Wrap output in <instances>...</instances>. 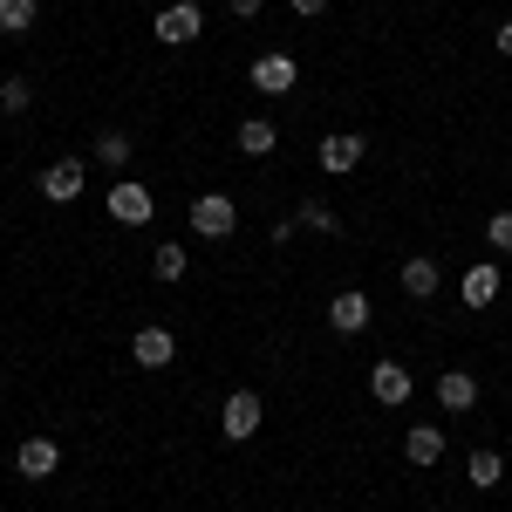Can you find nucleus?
<instances>
[{
	"label": "nucleus",
	"instance_id": "9b49d317",
	"mask_svg": "<svg viewBox=\"0 0 512 512\" xmlns=\"http://www.w3.org/2000/svg\"><path fill=\"white\" fill-rule=\"evenodd\" d=\"M253 89L260 96H287L294 89V55H260L253 62Z\"/></svg>",
	"mask_w": 512,
	"mask_h": 512
},
{
	"label": "nucleus",
	"instance_id": "393cba45",
	"mask_svg": "<svg viewBox=\"0 0 512 512\" xmlns=\"http://www.w3.org/2000/svg\"><path fill=\"white\" fill-rule=\"evenodd\" d=\"M233 14L246 21V14H260V0H233Z\"/></svg>",
	"mask_w": 512,
	"mask_h": 512
},
{
	"label": "nucleus",
	"instance_id": "6ab92c4d",
	"mask_svg": "<svg viewBox=\"0 0 512 512\" xmlns=\"http://www.w3.org/2000/svg\"><path fill=\"white\" fill-rule=\"evenodd\" d=\"M96 158L110 164V171H123V164H130V137H123V130H103V137H96Z\"/></svg>",
	"mask_w": 512,
	"mask_h": 512
},
{
	"label": "nucleus",
	"instance_id": "b1692460",
	"mask_svg": "<svg viewBox=\"0 0 512 512\" xmlns=\"http://www.w3.org/2000/svg\"><path fill=\"white\" fill-rule=\"evenodd\" d=\"M294 14H328V0H294Z\"/></svg>",
	"mask_w": 512,
	"mask_h": 512
},
{
	"label": "nucleus",
	"instance_id": "f8f14e48",
	"mask_svg": "<svg viewBox=\"0 0 512 512\" xmlns=\"http://www.w3.org/2000/svg\"><path fill=\"white\" fill-rule=\"evenodd\" d=\"M355 164H362V137H355V130L321 137V171H355Z\"/></svg>",
	"mask_w": 512,
	"mask_h": 512
},
{
	"label": "nucleus",
	"instance_id": "39448f33",
	"mask_svg": "<svg viewBox=\"0 0 512 512\" xmlns=\"http://www.w3.org/2000/svg\"><path fill=\"white\" fill-rule=\"evenodd\" d=\"M410 390H417V383H410V369H403V362H376V369H369V396H376V403L403 410Z\"/></svg>",
	"mask_w": 512,
	"mask_h": 512
},
{
	"label": "nucleus",
	"instance_id": "20e7f679",
	"mask_svg": "<svg viewBox=\"0 0 512 512\" xmlns=\"http://www.w3.org/2000/svg\"><path fill=\"white\" fill-rule=\"evenodd\" d=\"M151 212H158V205H151V192H144L137 178H123L117 192H110V219H117V226H151Z\"/></svg>",
	"mask_w": 512,
	"mask_h": 512
},
{
	"label": "nucleus",
	"instance_id": "a211bd4d",
	"mask_svg": "<svg viewBox=\"0 0 512 512\" xmlns=\"http://www.w3.org/2000/svg\"><path fill=\"white\" fill-rule=\"evenodd\" d=\"M465 478H472L478 492H492V485L506 478V465H499V451H472V458H465Z\"/></svg>",
	"mask_w": 512,
	"mask_h": 512
},
{
	"label": "nucleus",
	"instance_id": "ddd939ff",
	"mask_svg": "<svg viewBox=\"0 0 512 512\" xmlns=\"http://www.w3.org/2000/svg\"><path fill=\"white\" fill-rule=\"evenodd\" d=\"M403 458H410V465H437V458H444V431H437V424H417V431L403 437Z\"/></svg>",
	"mask_w": 512,
	"mask_h": 512
},
{
	"label": "nucleus",
	"instance_id": "4be33fe9",
	"mask_svg": "<svg viewBox=\"0 0 512 512\" xmlns=\"http://www.w3.org/2000/svg\"><path fill=\"white\" fill-rule=\"evenodd\" d=\"M28 103H35V96H28V82H21V76H7V82H0V117H21Z\"/></svg>",
	"mask_w": 512,
	"mask_h": 512
},
{
	"label": "nucleus",
	"instance_id": "1a4fd4ad",
	"mask_svg": "<svg viewBox=\"0 0 512 512\" xmlns=\"http://www.w3.org/2000/svg\"><path fill=\"white\" fill-rule=\"evenodd\" d=\"M130 355H137V369H164L178 355V342H171V328H137L130 335Z\"/></svg>",
	"mask_w": 512,
	"mask_h": 512
},
{
	"label": "nucleus",
	"instance_id": "0eeeda50",
	"mask_svg": "<svg viewBox=\"0 0 512 512\" xmlns=\"http://www.w3.org/2000/svg\"><path fill=\"white\" fill-rule=\"evenodd\" d=\"M82 178H89V171H82L76 158L48 164V171H41V198H55V205H69V198H82Z\"/></svg>",
	"mask_w": 512,
	"mask_h": 512
},
{
	"label": "nucleus",
	"instance_id": "f3484780",
	"mask_svg": "<svg viewBox=\"0 0 512 512\" xmlns=\"http://www.w3.org/2000/svg\"><path fill=\"white\" fill-rule=\"evenodd\" d=\"M41 14V0H0V35H28Z\"/></svg>",
	"mask_w": 512,
	"mask_h": 512
},
{
	"label": "nucleus",
	"instance_id": "4468645a",
	"mask_svg": "<svg viewBox=\"0 0 512 512\" xmlns=\"http://www.w3.org/2000/svg\"><path fill=\"white\" fill-rule=\"evenodd\" d=\"M403 294H410V301H431L437 294V260H424V253L403 260Z\"/></svg>",
	"mask_w": 512,
	"mask_h": 512
},
{
	"label": "nucleus",
	"instance_id": "5701e85b",
	"mask_svg": "<svg viewBox=\"0 0 512 512\" xmlns=\"http://www.w3.org/2000/svg\"><path fill=\"white\" fill-rule=\"evenodd\" d=\"M485 239H492L499 253H512V212H492V219H485Z\"/></svg>",
	"mask_w": 512,
	"mask_h": 512
},
{
	"label": "nucleus",
	"instance_id": "9d476101",
	"mask_svg": "<svg viewBox=\"0 0 512 512\" xmlns=\"http://www.w3.org/2000/svg\"><path fill=\"white\" fill-rule=\"evenodd\" d=\"M437 403L465 417V410L478 403V376H472V369H444V376H437Z\"/></svg>",
	"mask_w": 512,
	"mask_h": 512
},
{
	"label": "nucleus",
	"instance_id": "dca6fc26",
	"mask_svg": "<svg viewBox=\"0 0 512 512\" xmlns=\"http://www.w3.org/2000/svg\"><path fill=\"white\" fill-rule=\"evenodd\" d=\"M274 144H280V137H274V123H267V117H246V123H239V158H267Z\"/></svg>",
	"mask_w": 512,
	"mask_h": 512
},
{
	"label": "nucleus",
	"instance_id": "412c9836",
	"mask_svg": "<svg viewBox=\"0 0 512 512\" xmlns=\"http://www.w3.org/2000/svg\"><path fill=\"white\" fill-rule=\"evenodd\" d=\"M151 274L158 280H185V246H158V253H151Z\"/></svg>",
	"mask_w": 512,
	"mask_h": 512
},
{
	"label": "nucleus",
	"instance_id": "423d86ee",
	"mask_svg": "<svg viewBox=\"0 0 512 512\" xmlns=\"http://www.w3.org/2000/svg\"><path fill=\"white\" fill-rule=\"evenodd\" d=\"M55 465H62L55 437H21V451H14V472L21 478H55Z\"/></svg>",
	"mask_w": 512,
	"mask_h": 512
},
{
	"label": "nucleus",
	"instance_id": "a878e982",
	"mask_svg": "<svg viewBox=\"0 0 512 512\" xmlns=\"http://www.w3.org/2000/svg\"><path fill=\"white\" fill-rule=\"evenodd\" d=\"M499 55H512V21H506V28H499Z\"/></svg>",
	"mask_w": 512,
	"mask_h": 512
},
{
	"label": "nucleus",
	"instance_id": "7ed1b4c3",
	"mask_svg": "<svg viewBox=\"0 0 512 512\" xmlns=\"http://www.w3.org/2000/svg\"><path fill=\"white\" fill-rule=\"evenodd\" d=\"M219 431L233 437V444H246V437L260 431V396H253V390H233V396H226V410H219Z\"/></svg>",
	"mask_w": 512,
	"mask_h": 512
},
{
	"label": "nucleus",
	"instance_id": "6e6552de",
	"mask_svg": "<svg viewBox=\"0 0 512 512\" xmlns=\"http://www.w3.org/2000/svg\"><path fill=\"white\" fill-rule=\"evenodd\" d=\"M328 328H335V335H362V328H369V294H335V301H328Z\"/></svg>",
	"mask_w": 512,
	"mask_h": 512
},
{
	"label": "nucleus",
	"instance_id": "aec40b11",
	"mask_svg": "<svg viewBox=\"0 0 512 512\" xmlns=\"http://www.w3.org/2000/svg\"><path fill=\"white\" fill-rule=\"evenodd\" d=\"M301 226H315V233H342V219H335V205H321V198H308L301 212H294Z\"/></svg>",
	"mask_w": 512,
	"mask_h": 512
},
{
	"label": "nucleus",
	"instance_id": "2eb2a0df",
	"mask_svg": "<svg viewBox=\"0 0 512 512\" xmlns=\"http://www.w3.org/2000/svg\"><path fill=\"white\" fill-rule=\"evenodd\" d=\"M492 301H499V267L485 260V267L465 274V308H492Z\"/></svg>",
	"mask_w": 512,
	"mask_h": 512
},
{
	"label": "nucleus",
	"instance_id": "f257e3e1",
	"mask_svg": "<svg viewBox=\"0 0 512 512\" xmlns=\"http://www.w3.org/2000/svg\"><path fill=\"white\" fill-rule=\"evenodd\" d=\"M233 226H239V205H233L226 192H205V198L192 205V233H205V239H226Z\"/></svg>",
	"mask_w": 512,
	"mask_h": 512
},
{
	"label": "nucleus",
	"instance_id": "f03ea898",
	"mask_svg": "<svg viewBox=\"0 0 512 512\" xmlns=\"http://www.w3.org/2000/svg\"><path fill=\"white\" fill-rule=\"evenodd\" d=\"M198 28H205V7H198V0H171L158 14V41H171V48L198 41Z\"/></svg>",
	"mask_w": 512,
	"mask_h": 512
}]
</instances>
